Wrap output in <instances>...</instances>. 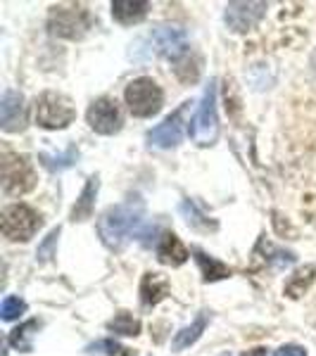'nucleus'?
Returning <instances> with one entry per match:
<instances>
[{
    "instance_id": "1",
    "label": "nucleus",
    "mask_w": 316,
    "mask_h": 356,
    "mask_svg": "<svg viewBox=\"0 0 316 356\" xmlns=\"http://www.w3.org/2000/svg\"><path fill=\"white\" fill-rule=\"evenodd\" d=\"M143 226V211L141 207L134 204H117L110 207L97 221V233H100L102 243L110 250H122L126 240L141 235Z\"/></svg>"
},
{
    "instance_id": "2",
    "label": "nucleus",
    "mask_w": 316,
    "mask_h": 356,
    "mask_svg": "<svg viewBox=\"0 0 316 356\" xmlns=\"http://www.w3.org/2000/svg\"><path fill=\"white\" fill-rule=\"evenodd\" d=\"M93 26V17L84 5H57L50 10L48 29L53 36L69 38V41H79Z\"/></svg>"
},
{
    "instance_id": "3",
    "label": "nucleus",
    "mask_w": 316,
    "mask_h": 356,
    "mask_svg": "<svg viewBox=\"0 0 316 356\" xmlns=\"http://www.w3.org/2000/svg\"><path fill=\"white\" fill-rule=\"evenodd\" d=\"M188 134L198 145H212L219 138V117H216V81H210L205 88V95L200 100V107L195 112Z\"/></svg>"
},
{
    "instance_id": "4",
    "label": "nucleus",
    "mask_w": 316,
    "mask_h": 356,
    "mask_svg": "<svg viewBox=\"0 0 316 356\" xmlns=\"http://www.w3.org/2000/svg\"><path fill=\"white\" fill-rule=\"evenodd\" d=\"M126 105L134 117H152L162 110V102H164V93L162 88L157 86V81H152L150 76H141L134 79L129 86H126Z\"/></svg>"
},
{
    "instance_id": "5",
    "label": "nucleus",
    "mask_w": 316,
    "mask_h": 356,
    "mask_svg": "<svg viewBox=\"0 0 316 356\" xmlns=\"http://www.w3.org/2000/svg\"><path fill=\"white\" fill-rule=\"evenodd\" d=\"M0 226H3V235L8 240L26 243V240H31L38 228L43 226V219L38 216V211H33L29 204H10L3 209Z\"/></svg>"
},
{
    "instance_id": "6",
    "label": "nucleus",
    "mask_w": 316,
    "mask_h": 356,
    "mask_svg": "<svg viewBox=\"0 0 316 356\" xmlns=\"http://www.w3.org/2000/svg\"><path fill=\"white\" fill-rule=\"evenodd\" d=\"M77 119V110L69 102V97H65L62 93H43L36 100V122L38 126L48 131H57V129H67L69 124Z\"/></svg>"
},
{
    "instance_id": "7",
    "label": "nucleus",
    "mask_w": 316,
    "mask_h": 356,
    "mask_svg": "<svg viewBox=\"0 0 316 356\" xmlns=\"http://www.w3.org/2000/svg\"><path fill=\"white\" fill-rule=\"evenodd\" d=\"M36 186V171L24 154L5 152L3 154V191L5 195L19 197Z\"/></svg>"
},
{
    "instance_id": "8",
    "label": "nucleus",
    "mask_w": 316,
    "mask_h": 356,
    "mask_svg": "<svg viewBox=\"0 0 316 356\" xmlns=\"http://www.w3.org/2000/svg\"><path fill=\"white\" fill-rule=\"evenodd\" d=\"M88 126L100 136H114L122 129V110H119L117 100L112 97H100L86 112Z\"/></svg>"
},
{
    "instance_id": "9",
    "label": "nucleus",
    "mask_w": 316,
    "mask_h": 356,
    "mask_svg": "<svg viewBox=\"0 0 316 356\" xmlns=\"http://www.w3.org/2000/svg\"><path fill=\"white\" fill-rule=\"evenodd\" d=\"M267 15V3H231L226 5V26L235 33H245L255 29Z\"/></svg>"
},
{
    "instance_id": "10",
    "label": "nucleus",
    "mask_w": 316,
    "mask_h": 356,
    "mask_svg": "<svg viewBox=\"0 0 316 356\" xmlns=\"http://www.w3.org/2000/svg\"><path fill=\"white\" fill-rule=\"evenodd\" d=\"M188 107H191V102H183V105L174 114H169L162 124L155 126L150 134H148L150 145H155V147H174V145H179L181 138H183V122H186Z\"/></svg>"
},
{
    "instance_id": "11",
    "label": "nucleus",
    "mask_w": 316,
    "mask_h": 356,
    "mask_svg": "<svg viewBox=\"0 0 316 356\" xmlns=\"http://www.w3.org/2000/svg\"><path fill=\"white\" fill-rule=\"evenodd\" d=\"M0 126L8 134H19L26 129V105L24 95L17 90H5L0 100Z\"/></svg>"
},
{
    "instance_id": "12",
    "label": "nucleus",
    "mask_w": 316,
    "mask_h": 356,
    "mask_svg": "<svg viewBox=\"0 0 316 356\" xmlns=\"http://www.w3.org/2000/svg\"><path fill=\"white\" fill-rule=\"evenodd\" d=\"M152 43L159 55L169 57V60H174V62L191 50L188 48L186 31L179 26H157L152 31Z\"/></svg>"
},
{
    "instance_id": "13",
    "label": "nucleus",
    "mask_w": 316,
    "mask_h": 356,
    "mask_svg": "<svg viewBox=\"0 0 316 356\" xmlns=\"http://www.w3.org/2000/svg\"><path fill=\"white\" fill-rule=\"evenodd\" d=\"M150 3L148 0H114L112 3V17L124 26L138 24V22L145 19Z\"/></svg>"
},
{
    "instance_id": "14",
    "label": "nucleus",
    "mask_w": 316,
    "mask_h": 356,
    "mask_svg": "<svg viewBox=\"0 0 316 356\" xmlns=\"http://www.w3.org/2000/svg\"><path fill=\"white\" fill-rule=\"evenodd\" d=\"M171 285L162 273H145L141 280V300L145 307H155L169 295Z\"/></svg>"
},
{
    "instance_id": "15",
    "label": "nucleus",
    "mask_w": 316,
    "mask_h": 356,
    "mask_svg": "<svg viewBox=\"0 0 316 356\" xmlns=\"http://www.w3.org/2000/svg\"><path fill=\"white\" fill-rule=\"evenodd\" d=\"M188 257L191 254H188L186 245L179 240V235H174V233L162 235V240H159V245H157V259L159 261L166 264V266H181Z\"/></svg>"
},
{
    "instance_id": "16",
    "label": "nucleus",
    "mask_w": 316,
    "mask_h": 356,
    "mask_svg": "<svg viewBox=\"0 0 316 356\" xmlns=\"http://www.w3.org/2000/svg\"><path fill=\"white\" fill-rule=\"evenodd\" d=\"M97 188H100L97 176H90L88 183H86V188L81 191V195H79L77 204H74V209H72V221H86V219H90V216H93Z\"/></svg>"
},
{
    "instance_id": "17",
    "label": "nucleus",
    "mask_w": 316,
    "mask_h": 356,
    "mask_svg": "<svg viewBox=\"0 0 316 356\" xmlns=\"http://www.w3.org/2000/svg\"><path fill=\"white\" fill-rule=\"evenodd\" d=\"M193 254H195V261H198L200 271H203L205 283H214V280H221L231 275V268H228L226 264L216 261L214 257L205 254L203 250H193Z\"/></svg>"
},
{
    "instance_id": "18",
    "label": "nucleus",
    "mask_w": 316,
    "mask_h": 356,
    "mask_svg": "<svg viewBox=\"0 0 316 356\" xmlns=\"http://www.w3.org/2000/svg\"><path fill=\"white\" fill-rule=\"evenodd\" d=\"M205 328H207V314L203 312V314L198 316V318L193 321L191 325H186V328H181V330L174 335V342H171V347H174V352H181V349H188V347H191V344L198 342Z\"/></svg>"
},
{
    "instance_id": "19",
    "label": "nucleus",
    "mask_w": 316,
    "mask_h": 356,
    "mask_svg": "<svg viewBox=\"0 0 316 356\" xmlns=\"http://www.w3.org/2000/svg\"><path fill=\"white\" fill-rule=\"evenodd\" d=\"M314 275H316V266H304L300 271H295L288 278V283H285V295L290 297V300H300L304 292L309 290V285L314 283Z\"/></svg>"
},
{
    "instance_id": "20",
    "label": "nucleus",
    "mask_w": 316,
    "mask_h": 356,
    "mask_svg": "<svg viewBox=\"0 0 316 356\" xmlns=\"http://www.w3.org/2000/svg\"><path fill=\"white\" fill-rule=\"evenodd\" d=\"M174 74L181 83H195L200 79V57L188 50L186 55L174 62Z\"/></svg>"
},
{
    "instance_id": "21",
    "label": "nucleus",
    "mask_w": 316,
    "mask_h": 356,
    "mask_svg": "<svg viewBox=\"0 0 316 356\" xmlns=\"http://www.w3.org/2000/svg\"><path fill=\"white\" fill-rule=\"evenodd\" d=\"M38 328H41L38 321H26V323H22L19 328H15L10 332L8 342L13 344L15 349H19V352H31V342H33V335H36Z\"/></svg>"
},
{
    "instance_id": "22",
    "label": "nucleus",
    "mask_w": 316,
    "mask_h": 356,
    "mask_svg": "<svg viewBox=\"0 0 316 356\" xmlns=\"http://www.w3.org/2000/svg\"><path fill=\"white\" fill-rule=\"evenodd\" d=\"M107 330H112V332H117V335H138L141 332V323H138V318H134L129 312H119L114 318L107 323Z\"/></svg>"
},
{
    "instance_id": "23",
    "label": "nucleus",
    "mask_w": 316,
    "mask_h": 356,
    "mask_svg": "<svg viewBox=\"0 0 316 356\" xmlns=\"http://www.w3.org/2000/svg\"><path fill=\"white\" fill-rule=\"evenodd\" d=\"M79 152L74 150V147H69V150L65 154H60V157H53V154H41V164L45 166L48 171H62L67 169V166H72L74 162H77Z\"/></svg>"
},
{
    "instance_id": "24",
    "label": "nucleus",
    "mask_w": 316,
    "mask_h": 356,
    "mask_svg": "<svg viewBox=\"0 0 316 356\" xmlns=\"http://www.w3.org/2000/svg\"><path fill=\"white\" fill-rule=\"evenodd\" d=\"M26 312V302L19 300V297H5L3 307H0V314H3V321H15L19 318L22 314Z\"/></svg>"
},
{
    "instance_id": "25",
    "label": "nucleus",
    "mask_w": 316,
    "mask_h": 356,
    "mask_svg": "<svg viewBox=\"0 0 316 356\" xmlns=\"http://www.w3.org/2000/svg\"><path fill=\"white\" fill-rule=\"evenodd\" d=\"M57 238H60V228H53V231L48 233V238L43 240L41 245H38V261H50L55 257V245H57Z\"/></svg>"
},
{
    "instance_id": "26",
    "label": "nucleus",
    "mask_w": 316,
    "mask_h": 356,
    "mask_svg": "<svg viewBox=\"0 0 316 356\" xmlns=\"http://www.w3.org/2000/svg\"><path fill=\"white\" fill-rule=\"evenodd\" d=\"M105 349H107V354H110V356H136L131 349H126V347H122V344L110 342V340L105 342Z\"/></svg>"
},
{
    "instance_id": "27",
    "label": "nucleus",
    "mask_w": 316,
    "mask_h": 356,
    "mask_svg": "<svg viewBox=\"0 0 316 356\" xmlns=\"http://www.w3.org/2000/svg\"><path fill=\"white\" fill-rule=\"evenodd\" d=\"M274 356H307L304 347H297V344H283Z\"/></svg>"
},
{
    "instance_id": "28",
    "label": "nucleus",
    "mask_w": 316,
    "mask_h": 356,
    "mask_svg": "<svg viewBox=\"0 0 316 356\" xmlns=\"http://www.w3.org/2000/svg\"><path fill=\"white\" fill-rule=\"evenodd\" d=\"M243 356H267V349H264V347H257V349H250V352H245Z\"/></svg>"
},
{
    "instance_id": "29",
    "label": "nucleus",
    "mask_w": 316,
    "mask_h": 356,
    "mask_svg": "<svg viewBox=\"0 0 316 356\" xmlns=\"http://www.w3.org/2000/svg\"><path fill=\"white\" fill-rule=\"evenodd\" d=\"M314 67H316V55H314Z\"/></svg>"
}]
</instances>
